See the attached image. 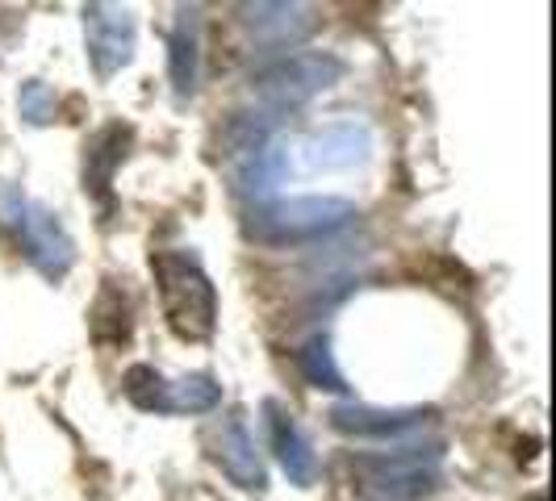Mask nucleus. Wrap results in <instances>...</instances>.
I'll return each instance as SVG.
<instances>
[{
  "mask_svg": "<svg viewBox=\"0 0 556 501\" xmlns=\"http://www.w3.org/2000/svg\"><path fill=\"white\" fill-rule=\"evenodd\" d=\"M88 331L101 347H122L130 343V331H135V306L126 297V288L117 280H105L97 301L88 309Z\"/></svg>",
  "mask_w": 556,
  "mask_h": 501,
  "instance_id": "nucleus-14",
  "label": "nucleus"
},
{
  "mask_svg": "<svg viewBox=\"0 0 556 501\" xmlns=\"http://www.w3.org/2000/svg\"><path fill=\"white\" fill-rule=\"evenodd\" d=\"M130 142H135V130H130L126 121H110V126H101V130L88 139V146H84V193L92 196V201L110 205L113 171L126 159Z\"/></svg>",
  "mask_w": 556,
  "mask_h": 501,
  "instance_id": "nucleus-10",
  "label": "nucleus"
},
{
  "mask_svg": "<svg viewBox=\"0 0 556 501\" xmlns=\"http://www.w3.org/2000/svg\"><path fill=\"white\" fill-rule=\"evenodd\" d=\"M285 176H289V151L280 142H268L251 151L248 159H239V193L264 201L285 184Z\"/></svg>",
  "mask_w": 556,
  "mask_h": 501,
  "instance_id": "nucleus-15",
  "label": "nucleus"
},
{
  "mask_svg": "<svg viewBox=\"0 0 556 501\" xmlns=\"http://www.w3.org/2000/svg\"><path fill=\"white\" fill-rule=\"evenodd\" d=\"M331 426L339 435H356V439H397V435H410L418 426H427L435 410H422V406H406V410H381V406H364V401H343L334 406Z\"/></svg>",
  "mask_w": 556,
  "mask_h": 501,
  "instance_id": "nucleus-7",
  "label": "nucleus"
},
{
  "mask_svg": "<svg viewBox=\"0 0 556 501\" xmlns=\"http://www.w3.org/2000/svg\"><path fill=\"white\" fill-rule=\"evenodd\" d=\"M348 76V63L331 51H298V55H280L268 67L255 72V97L268 105V110H298L314 97H323L327 88Z\"/></svg>",
  "mask_w": 556,
  "mask_h": 501,
  "instance_id": "nucleus-3",
  "label": "nucleus"
},
{
  "mask_svg": "<svg viewBox=\"0 0 556 501\" xmlns=\"http://www.w3.org/2000/svg\"><path fill=\"white\" fill-rule=\"evenodd\" d=\"M0 222L17 230V243L26 251V259L42 272L47 280H63L76 247H72V234L63 230L59 214H51L47 205H34L17 189H0Z\"/></svg>",
  "mask_w": 556,
  "mask_h": 501,
  "instance_id": "nucleus-4",
  "label": "nucleus"
},
{
  "mask_svg": "<svg viewBox=\"0 0 556 501\" xmlns=\"http://www.w3.org/2000/svg\"><path fill=\"white\" fill-rule=\"evenodd\" d=\"M444 444L402 447L393 455L364 460V501H422L435 489V464Z\"/></svg>",
  "mask_w": 556,
  "mask_h": 501,
  "instance_id": "nucleus-5",
  "label": "nucleus"
},
{
  "mask_svg": "<svg viewBox=\"0 0 556 501\" xmlns=\"http://www.w3.org/2000/svg\"><path fill=\"white\" fill-rule=\"evenodd\" d=\"M151 272L160 284V306H164L167 331L185 343H205L218 326V293L205 268L189 251H155Z\"/></svg>",
  "mask_w": 556,
  "mask_h": 501,
  "instance_id": "nucleus-1",
  "label": "nucleus"
},
{
  "mask_svg": "<svg viewBox=\"0 0 556 501\" xmlns=\"http://www.w3.org/2000/svg\"><path fill=\"white\" fill-rule=\"evenodd\" d=\"M356 218V205L348 196H289L268 201L248 214V239L264 247H302L314 239L339 234Z\"/></svg>",
  "mask_w": 556,
  "mask_h": 501,
  "instance_id": "nucleus-2",
  "label": "nucleus"
},
{
  "mask_svg": "<svg viewBox=\"0 0 556 501\" xmlns=\"http://www.w3.org/2000/svg\"><path fill=\"white\" fill-rule=\"evenodd\" d=\"M298 368H302V376H306V385L314 389H327V393H343V372H339V363H334V351H331V338L327 334H314L306 347L298 351Z\"/></svg>",
  "mask_w": 556,
  "mask_h": 501,
  "instance_id": "nucleus-18",
  "label": "nucleus"
},
{
  "mask_svg": "<svg viewBox=\"0 0 556 501\" xmlns=\"http://www.w3.org/2000/svg\"><path fill=\"white\" fill-rule=\"evenodd\" d=\"M17 110L29 126H47V121H55V92L42 80H26L17 92Z\"/></svg>",
  "mask_w": 556,
  "mask_h": 501,
  "instance_id": "nucleus-20",
  "label": "nucleus"
},
{
  "mask_svg": "<svg viewBox=\"0 0 556 501\" xmlns=\"http://www.w3.org/2000/svg\"><path fill=\"white\" fill-rule=\"evenodd\" d=\"M239 13H243V26L251 29V38L260 47H273V51L298 47L318 26L309 4H243Z\"/></svg>",
  "mask_w": 556,
  "mask_h": 501,
  "instance_id": "nucleus-8",
  "label": "nucleus"
},
{
  "mask_svg": "<svg viewBox=\"0 0 556 501\" xmlns=\"http://www.w3.org/2000/svg\"><path fill=\"white\" fill-rule=\"evenodd\" d=\"M167 76L176 97H193L201 80V9H180L167 38Z\"/></svg>",
  "mask_w": 556,
  "mask_h": 501,
  "instance_id": "nucleus-13",
  "label": "nucleus"
},
{
  "mask_svg": "<svg viewBox=\"0 0 556 501\" xmlns=\"http://www.w3.org/2000/svg\"><path fill=\"white\" fill-rule=\"evenodd\" d=\"M372 151V134L368 126H356V121H334V126H323L318 134L306 139V164L314 171H348L368 159Z\"/></svg>",
  "mask_w": 556,
  "mask_h": 501,
  "instance_id": "nucleus-11",
  "label": "nucleus"
},
{
  "mask_svg": "<svg viewBox=\"0 0 556 501\" xmlns=\"http://www.w3.org/2000/svg\"><path fill=\"white\" fill-rule=\"evenodd\" d=\"M264 414H268V439H273V451H277L280 468L293 485H314L318 480V455L309 447L306 431L293 422V414L280 406V401H264Z\"/></svg>",
  "mask_w": 556,
  "mask_h": 501,
  "instance_id": "nucleus-9",
  "label": "nucleus"
},
{
  "mask_svg": "<svg viewBox=\"0 0 556 501\" xmlns=\"http://www.w3.org/2000/svg\"><path fill=\"white\" fill-rule=\"evenodd\" d=\"M122 393L139 406V410H164V376L155 372V368H147V363H135L126 376H122Z\"/></svg>",
  "mask_w": 556,
  "mask_h": 501,
  "instance_id": "nucleus-19",
  "label": "nucleus"
},
{
  "mask_svg": "<svg viewBox=\"0 0 556 501\" xmlns=\"http://www.w3.org/2000/svg\"><path fill=\"white\" fill-rule=\"evenodd\" d=\"M214 460L223 464V473L239 485V489H264V464L251 439L243 414H226L218 435H214Z\"/></svg>",
  "mask_w": 556,
  "mask_h": 501,
  "instance_id": "nucleus-12",
  "label": "nucleus"
},
{
  "mask_svg": "<svg viewBox=\"0 0 556 501\" xmlns=\"http://www.w3.org/2000/svg\"><path fill=\"white\" fill-rule=\"evenodd\" d=\"M273 117L268 113H230L223 126V146L226 155H239V159H248L251 151H260V146H268L273 142Z\"/></svg>",
  "mask_w": 556,
  "mask_h": 501,
  "instance_id": "nucleus-17",
  "label": "nucleus"
},
{
  "mask_svg": "<svg viewBox=\"0 0 556 501\" xmlns=\"http://www.w3.org/2000/svg\"><path fill=\"white\" fill-rule=\"evenodd\" d=\"M218 406H223V385L210 372L164 381V410L160 414H210Z\"/></svg>",
  "mask_w": 556,
  "mask_h": 501,
  "instance_id": "nucleus-16",
  "label": "nucleus"
},
{
  "mask_svg": "<svg viewBox=\"0 0 556 501\" xmlns=\"http://www.w3.org/2000/svg\"><path fill=\"white\" fill-rule=\"evenodd\" d=\"M84 34H88V59L101 80L117 76L135 59V13L122 4H88Z\"/></svg>",
  "mask_w": 556,
  "mask_h": 501,
  "instance_id": "nucleus-6",
  "label": "nucleus"
}]
</instances>
